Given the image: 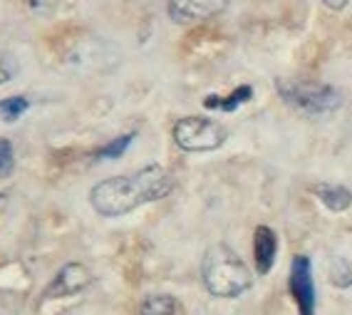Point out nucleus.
<instances>
[{
	"label": "nucleus",
	"mask_w": 352,
	"mask_h": 315,
	"mask_svg": "<svg viewBox=\"0 0 352 315\" xmlns=\"http://www.w3.org/2000/svg\"><path fill=\"white\" fill-rule=\"evenodd\" d=\"M174 191V177L162 164H146L134 174L102 179L89 191V206L100 216L117 219Z\"/></svg>",
	"instance_id": "nucleus-1"
},
{
	"label": "nucleus",
	"mask_w": 352,
	"mask_h": 315,
	"mask_svg": "<svg viewBox=\"0 0 352 315\" xmlns=\"http://www.w3.org/2000/svg\"><path fill=\"white\" fill-rule=\"evenodd\" d=\"M201 281L211 296L239 298L253 285V273L231 246L216 243L204 253Z\"/></svg>",
	"instance_id": "nucleus-2"
},
{
	"label": "nucleus",
	"mask_w": 352,
	"mask_h": 315,
	"mask_svg": "<svg viewBox=\"0 0 352 315\" xmlns=\"http://www.w3.org/2000/svg\"><path fill=\"white\" fill-rule=\"evenodd\" d=\"M278 97L308 117H325L342 107V92L327 83L318 80H293V77H278L276 80Z\"/></svg>",
	"instance_id": "nucleus-3"
},
{
	"label": "nucleus",
	"mask_w": 352,
	"mask_h": 315,
	"mask_svg": "<svg viewBox=\"0 0 352 315\" xmlns=\"http://www.w3.org/2000/svg\"><path fill=\"white\" fill-rule=\"evenodd\" d=\"M176 146L184 151H216L228 139V129L221 122L201 114H191L174 122L171 129Z\"/></svg>",
	"instance_id": "nucleus-4"
},
{
	"label": "nucleus",
	"mask_w": 352,
	"mask_h": 315,
	"mask_svg": "<svg viewBox=\"0 0 352 315\" xmlns=\"http://www.w3.org/2000/svg\"><path fill=\"white\" fill-rule=\"evenodd\" d=\"M288 290L298 305V315H315V278L308 256L293 259L288 273Z\"/></svg>",
	"instance_id": "nucleus-5"
},
{
	"label": "nucleus",
	"mask_w": 352,
	"mask_h": 315,
	"mask_svg": "<svg viewBox=\"0 0 352 315\" xmlns=\"http://www.w3.org/2000/svg\"><path fill=\"white\" fill-rule=\"evenodd\" d=\"M95 276L89 271L85 263H65L60 271L55 273V278L50 281V285L45 288V301H57V298H69V296H77L82 290H87L92 285Z\"/></svg>",
	"instance_id": "nucleus-6"
},
{
	"label": "nucleus",
	"mask_w": 352,
	"mask_h": 315,
	"mask_svg": "<svg viewBox=\"0 0 352 315\" xmlns=\"http://www.w3.org/2000/svg\"><path fill=\"white\" fill-rule=\"evenodd\" d=\"M231 6V0H169L166 13L174 23L186 25V23H199L221 15Z\"/></svg>",
	"instance_id": "nucleus-7"
},
{
	"label": "nucleus",
	"mask_w": 352,
	"mask_h": 315,
	"mask_svg": "<svg viewBox=\"0 0 352 315\" xmlns=\"http://www.w3.org/2000/svg\"><path fill=\"white\" fill-rule=\"evenodd\" d=\"M278 259V233L271 226H258L253 233V263L261 276L271 271Z\"/></svg>",
	"instance_id": "nucleus-8"
},
{
	"label": "nucleus",
	"mask_w": 352,
	"mask_h": 315,
	"mask_svg": "<svg viewBox=\"0 0 352 315\" xmlns=\"http://www.w3.org/2000/svg\"><path fill=\"white\" fill-rule=\"evenodd\" d=\"M310 194L327 208V211H335V214H342L352 206V189L342 186V184H313L310 186Z\"/></svg>",
	"instance_id": "nucleus-9"
},
{
	"label": "nucleus",
	"mask_w": 352,
	"mask_h": 315,
	"mask_svg": "<svg viewBox=\"0 0 352 315\" xmlns=\"http://www.w3.org/2000/svg\"><path fill=\"white\" fill-rule=\"evenodd\" d=\"M251 100H253V87L251 85H241V87H236L231 95H226V97L208 95L206 100H204V107L221 109V112H236L241 105H245V102H251Z\"/></svg>",
	"instance_id": "nucleus-10"
},
{
	"label": "nucleus",
	"mask_w": 352,
	"mask_h": 315,
	"mask_svg": "<svg viewBox=\"0 0 352 315\" xmlns=\"http://www.w3.org/2000/svg\"><path fill=\"white\" fill-rule=\"evenodd\" d=\"M176 308H179V303L174 296L154 293L139 303V315H176Z\"/></svg>",
	"instance_id": "nucleus-11"
},
{
	"label": "nucleus",
	"mask_w": 352,
	"mask_h": 315,
	"mask_svg": "<svg viewBox=\"0 0 352 315\" xmlns=\"http://www.w3.org/2000/svg\"><path fill=\"white\" fill-rule=\"evenodd\" d=\"M134 137H137L134 132H126V134H122V137H114L112 142H107L102 149L95 151V159H120V157H124V151L129 149V144L134 142Z\"/></svg>",
	"instance_id": "nucleus-12"
},
{
	"label": "nucleus",
	"mask_w": 352,
	"mask_h": 315,
	"mask_svg": "<svg viewBox=\"0 0 352 315\" xmlns=\"http://www.w3.org/2000/svg\"><path fill=\"white\" fill-rule=\"evenodd\" d=\"M28 107H30V102H28L25 97H20V95L6 97V100H0V120H6V122L20 120V117L28 112Z\"/></svg>",
	"instance_id": "nucleus-13"
},
{
	"label": "nucleus",
	"mask_w": 352,
	"mask_h": 315,
	"mask_svg": "<svg viewBox=\"0 0 352 315\" xmlns=\"http://www.w3.org/2000/svg\"><path fill=\"white\" fill-rule=\"evenodd\" d=\"M15 169V151L10 139H0V179L10 177Z\"/></svg>",
	"instance_id": "nucleus-14"
},
{
	"label": "nucleus",
	"mask_w": 352,
	"mask_h": 315,
	"mask_svg": "<svg viewBox=\"0 0 352 315\" xmlns=\"http://www.w3.org/2000/svg\"><path fill=\"white\" fill-rule=\"evenodd\" d=\"M330 281L338 288H347L352 283V265L347 261H335V268L330 271Z\"/></svg>",
	"instance_id": "nucleus-15"
},
{
	"label": "nucleus",
	"mask_w": 352,
	"mask_h": 315,
	"mask_svg": "<svg viewBox=\"0 0 352 315\" xmlns=\"http://www.w3.org/2000/svg\"><path fill=\"white\" fill-rule=\"evenodd\" d=\"M18 75V60L10 55H0V85L10 83Z\"/></svg>",
	"instance_id": "nucleus-16"
},
{
	"label": "nucleus",
	"mask_w": 352,
	"mask_h": 315,
	"mask_svg": "<svg viewBox=\"0 0 352 315\" xmlns=\"http://www.w3.org/2000/svg\"><path fill=\"white\" fill-rule=\"evenodd\" d=\"M28 6L35 15H45L57 6V0H28Z\"/></svg>",
	"instance_id": "nucleus-17"
},
{
	"label": "nucleus",
	"mask_w": 352,
	"mask_h": 315,
	"mask_svg": "<svg viewBox=\"0 0 352 315\" xmlns=\"http://www.w3.org/2000/svg\"><path fill=\"white\" fill-rule=\"evenodd\" d=\"M352 0H322V6L327 8V10H333V13H340V10H345L347 6H350Z\"/></svg>",
	"instance_id": "nucleus-18"
},
{
	"label": "nucleus",
	"mask_w": 352,
	"mask_h": 315,
	"mask_svg": "<svg viewBox=\"0 0 352 315\" xmlns=\"http://www.w3.org/2000/svg\"><path fill=\"white\" fill-rule=\"evenodd\" d=\"M6 206H8V196H6V194H0V211H3Z\"/></svg>",
	"instance_id": "nucleus-19"
}]
</instances>
